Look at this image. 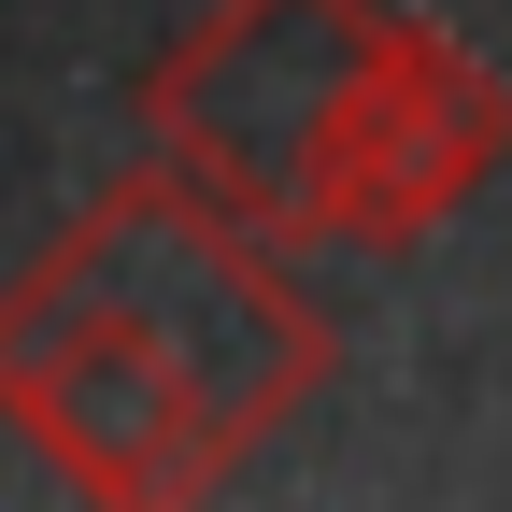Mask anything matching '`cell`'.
<instances>
[{
  "mask_svg": "<svg viewBox=\"0 0 512 512\" xmlns=\"http://www.w3.org/2000/svg\"><path fill=\"white\" fill-rule=\"evenodd\" d=\"M328 384V313L285 285V242L214 214L171 157L57 228L0 285V427L114 512L214 498Z\"/></svg>",
  "mask_w": 512,
  "mask_h": 512,
  "instance_id": "6da1fadb",
  "label": "cell"
},
{
  "mask_svg": "<svg viewBox=\"0 0 512 512\" xmlns=\"http://www.w3.org/2000/svg\"><path fill=\"white\" fill-rule=\"evenodd\" d=\"M384 43H399L384 0H214V15L128 86L143 157H171L256 242H313L328 171H342V128H356V100L384 72Z\"/></svg>",
  "mask_w": 512,
  "mask_h": 512,
  "instance_id": "7a4b0ae2",
  "label": "cell"
},
{
  "mask_svg": "<svg viewBox=\"0 0 512 512\" xmlns=\"http://www.w3.org/2000/svg\"><path fill=\"white\" fill-rule=\"evenodd\" d=\"M498 157H512V86H498L441 15H399V43H384V72H370V100H356V128H342V171H328L313 242L399 256V242H427L441 214H456Z\"/></svg>",
  "mask_w": 512,
  "mask_h": 512,
  "instance_id": "3957f363",
  "label": "cell"
}]
</instances>
